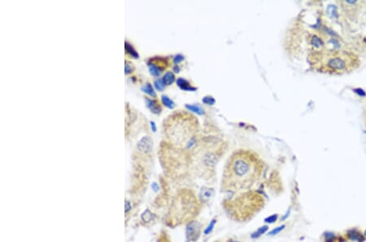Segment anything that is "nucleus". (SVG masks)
<instances>
[{
    "label": "nucleus",
    "mask_w": 366,
    "mask_h": 242,
    "mask_svg": "<svg viewBox=\"0 0 366 242\" xmlns=\"http://www.w3.org/2000/svg\"><path fill=\"white\" fill-rule=\"evenodd\" d=\"M214 192L212 188H203L200 192V198L203 201H207L213 196Z\"/></svg>",
    "instance_id": "obj_7"
},
{
    "label": "nucleus",
    "mask_w": 366,
    "mask_h": 242,
    "mask_svg": "<svg viewBox=\"0 0 366 242\" xmlns=\"http://www.w3.org/2000/svg\"><path fill=\"white\" fill-rule=\"evenodd\" d=\"M364 123H365V125H366V107H365V109H364Z\"/></svg>",
    "instance_id": "obj_23"
},
{
    "label": "nucleus",
    "mask_w": 366,
    "mask_h": 242,
    "mask_svg": "<svg viewBox=\"0 0 366 242\" xmlns=\"http://www.w3.org/2000/svg\"><path fill=\"white\" fill-rule=\"evenodd\" d=\"M277 219V214H273V215H271V216L266 218V219H264V222H265V223H274Z\"/></svg>",
    "instance_id": "obj_19"
},
{
    "label": "nucleus",
    "mask_w": 366,
    "mask_h": 242,
    "mask_svg": "<svg viewBox=\"0 0 366 242\" xmlns=\"http://www.w3.org/2000/svg\"><path fill=\"white\" fill-rule=\"evenodd\" d=\"M200 234V224L198 222H192L186 227V236L189 240L195 241Z\"/></svg>",
    "instance_id": "obj_3"
},
{
    "label": "nucleus",
    "mask_w": 366,
    "mask_h": 242,
    "mask_svg": "<svg viewBox=\"0 0 366 242\" xmlns=\"http://www.w3.org/2000/svg\"><path fill=\"white\" fill-rule=\"evenodd\" d=\"M133 71V65L131 64V63L129 61H126L125 62V73L126 74H131Z\"/></svg>",
    "instance_id": "obj_16"
},
{
    "label": "nucleus",
    "mask_w": 366,
    "mask_h": 242,
    "mask_svg": "<svg viewBox=\"0 0 366 242\" xmlns=\"http://www.w3.org/2000/svg\"><path fill=\"white\" fill-rule=\"evenodd\" d=\"M260 171L261 163L256 154L250 151H238L227 163L224 184L230 188L247 186L259 176Z\"/></svg>",
    "instance_id": "obj_2"
},
{
    "label": "nucleus",
    "mask_w": 366,
    "mask_h": 242,
    "mask_svg": "<svg viewBox=\"0 0 366 242\" xmlns=\"http://www.w3.org/2000/svg\"><path fill=\"white\" fill-rule=\"evenodd\" d=\"M148 68H149L151 74H152L153 76H159L163 71V68L155 64V63H152L151 61L148 63Z\"/></svg>",
    "instance_id": "obj_6"
},
{
    "label": "nucleus",
    "mask_w": 366,
    "mask_h": 242,
    "mask_svg": "<svg viewBox=\"0 0 366 242\" xmlns=\"http://www.w3.org/2000/svg\"><path fill=\"white\" fill-rule=\"evenodd\" d=\"M183 60V57L181 56H180V55H178V56H177L174 58V62L175 63H179V62H181V60Z\"/></svg>",
    "instance_id": "obj_21"
},
{
    "label": "nucleus",
    "mask_w": 366,
    "mask_h": 242,
    "mask_svg": "<svg viewBox=\"0 0 366 242\" xmlns=\"http://www.w3.org/2000/svg\"><path fill=\"white\" fill-rule=\"evenodd\" d=\"M177 84L178 85V87L183 90H195L191 87V85L189 84L186 80L182 78H178L177 81Z\"/></svg>",
    "instance_id": "obj_11"
},
{
    "label": "nucleus",
    "mask_w": 366,
    "mask_h": 242,
    "mask_svg": "<svg viewBox=\"0 0 366 242\" xmlns=\"http://www.w3.org/2000/svg\"><path fill=\"white\" fill-rule=\"evenodd\" d=\"M142 220L146 223H150L151 221H152L153 219H155V215L150 211V210H146L142 215Z\"/></svg>",
    "instance_id": "obj_12"
},
{
    "label": "nucleus",
    "mask_w": 366,
    "mask_h": 242,
    "mask_svg": "<svg viewBox=\"0 0 366 242\" xmlns=\"http://www.w3.org/2000/svg\"><path fill=\"white\" fill-rule=\"evenodd\" d=\"M146 103H147V106L149 108V109H150L153 113H155V114L160 113V111H161V107H160V105L159 104V102H158L157 100H154V99L146 98Z\"/></svg>",
    "instance_id": "obj_5"
},
{
    "label": "nucleus",
    "mask_w": 366,
    "mask_h": 242,
    "mask_svg": "<svg viewBox=\"0 0 366 242\" xmlns=\"http://www.w3.org/2000/svg\"><path fill=\"white\" fill-rule=\"evenodd\" d=\"M162 102L163 104L164 105V106H166V107L168 108V109H173V108L175 107V105H174L173 100L171 99H169V98H168V96H166V95H163L162 96Z\"/></svg>",
    "instance_id": "obj_13"
},
{
    "label": "nucleus",
    "mask_w": 366,
    "mask_h": 242,
    "mask_svg": "<svg viewBox=\"0 0 366 242\" xmlns=\"http://www.w3.org/2000/svg\"><path fill=\"white\" fill-rule=\"evenodd\" d=\"M215 223H216V219L212 220L211 223H210V224L208 225V227H207L206 230L204 231V233H205V234H209V233L212 231V229H213L214 226H215Z\"/></svg>",
    "instance_id": "obj_17"
},
{
    "label": "nucleus",
    "mask_w": 366,
    "mask_h": 242,
    "mask_svg": "<svg viewBox=\"0 0 366 242\" xmlns=\"http://www.w3.org/2000/svg\"><path fill=\"white\" fill-rule=\"evenodd\" d=\"M154 86H155V87L158 91H163V90L164 89V87H165V84H164V81H163L162 79H157V80H155V82H154Z\"/></svg>",
    "instance_id": "obj_15"
},
{
    "label": "nucleus",
    "mask_w": 366,
    "mask_h": 242,
    "mask_svg": "<svg viewBox=\"0 0 366 242\" xmlns=\"http://www.w3.org/2000/svg\"><path fill=\"white\" fill-rule=\"evenodd\" d=\"M125 51H126V53L129 54L130 56H131L132 57H134V58L137 59L138 57H139V56H138V53H137V51H135V49L133 47L132 45H131L130 43H129L128 42H125Z\"/></svg>",
    "instance_id": "obj_8"
},
{
    "label": "nucleus",
    "mask_w": 366,
    "mask_h": 242,
    "mask_svg": "<svg viewBox=\"0 0 366 242\" xmlns=\"http://www.w3.org/2000/svg\"><path fill=\"white\" fill-rule=\"evenodd\" d=\"M162 80L164 82L165 85H171L173 84V82L175 81V77L173 75V73L171 72H167L164 76H163Z\"/></svg>",
    "instance_id": "obj_9"
},
{
    "label": "nucleus",
    "mask_w": 366,
    "mask_h": 242,
    "mask_svg": "<svg viewBox=\"0 0 366 242\" xmlns=\"http://www.w3.org/2000/svg\"><path fill=\"white\" fill-rule=\"evenodd\" d=\"M309 61L316 71L332 75L350 74L361 64L359 56L354 52L335 49L313 51L309 56Z\"/></svg>",
    "instance_id": "obj_1"
},
{
    "label": "nucleus",
    "mask_w": 366,
    "mask_h": 242,
    "mask_svg": "<svg viewBox=\"0 0 366 242\" xmlns=\"http://www.w3.org/2000/svg\"><path fill=\"white\" fill-rule=\"evenodd\" d=\"M285 228V225H282V226H280V227H277V228H275V229H273V231H271V232L269 233V236H274V235H277V233H279L281 231H282V230Z\"/></svg>",
    "instance_id": "obj_18"
},
{
    "label": "nucleus",
    "mask_w": 366,
    "mask_h": 242,
    "mask_svg": "<svg viewBox=\"0 0 366 242\" xmlns=\"http://www.w3.org/2000/svg\"><path fill=\"white\" fill-rule=\"evenodd\" d=\"M142 91L144 92V93H146V94H147V95H151V96H152V97L156 96V94H155V91H154L152 86H151L150 83H147L144 87H142Z\"/></svg>",
    "instance_id": "obj_10"
},
{
    "label": "nucleus",
    "mask_w": 366,
    "mask_h": 242,
    "mask_svg": "<svg viewBox=\"0 0 366 242\" xmlns=\"http://www.w3.org/2000/svg\"><path fill=\"white\" fill-rule=\"evenodd\" d=\"M268 229H269V227H268V226H263V227H259V229L257 230L256 232H255L252 235V238H257V237H259L262 234H264V232H267Z\"/></svg>",
    "instance_id": "obj_14"
},
{
    "label": "nucleus",
    "mask_w": 366,
    "mask_h": 242,
    "mask_svg": "<svg viewBox=\"0 0 366 242\" xmlns=\"http://www.w3.org/2000/svg\"><path fill=\"white\" fill-rule=\"evenodd\" d=\"M137 148L141 152L143 153H148L152 148V142L151 141L149 137H143L137 143Z\"/></svg>",
    "instance_id": "obj_4"
},
{
    "label": "nucleus",
    "mask_w": 366,
    "mask_h": 242,
    "mask_svg": "<svg viewBox=\"0 0 366 242\" xmlns=\"http://www.w3.org/2000/svg\"><path fill=\"white\" fill-rule=\"evenodd\" d=\"M151 127H152V129H153V131H155V123H151Z\"/></svg>",
    "instance_id": "obj_22"
},
{
    "label": "nucleus",
    "mask_w": 366,
    "mask_h": 242,
    "mask_svg": "<svg viewBox=\"0 0 366 242\" xmlns=\"http://www.w3.org/2000/svg\"><path fill=\"white\" fill-rule=\"evenodd\" d=\"M365 236H366V231H365Z\"/></svg>",
    "instance_id": "obj_24"
},
{
    "label": "nucleus",
    "mask_w": 366,
    "mask_h": 242,
    "mask_svg": "<svg viewBox=\"0 0 366 242\" xmlns=\"http://www.w3.org/2000/svg\"><path fill=\"white\" fill-rule=\"evenodd\" d=\"M186 108L191 110V111H192V112H195L199 113V114H202V110H201L200 108L197 107V106H189V105H187Z\"/></svg>",
    "instance_id": "obj_20"
}]
</instances>
